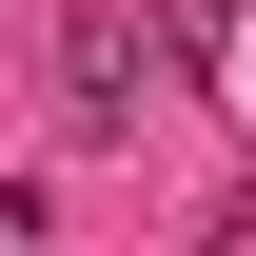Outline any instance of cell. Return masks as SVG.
Listing matches in <instances>:
<instances>
[{
  "label": "cell",
  "mask_w": 256,
  "mask_h": 256,
  "mask_svg": "<svg viewBox=\"0 0 256 256\" xmlns=\"http://www.w3.org/2000/svg\"><path fill=\"white\" fill-rule=\"evenodd\" d=\"M60 98H79V118H138V98H158V40H138V0H79V20H60Z\"/></svg>",
  "instance_id": "1"
}]
</instances>
